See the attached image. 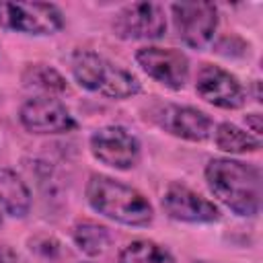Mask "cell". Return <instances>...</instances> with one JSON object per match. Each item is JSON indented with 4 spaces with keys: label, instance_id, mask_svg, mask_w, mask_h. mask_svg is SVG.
Masks as SVG:
<instances>
[{
    "label": "cell",
    "instance_id": "9a60e30c",
    "mask_svg": "<svg viewBox=\"0 0 263 263\" xmlns=\"http://www.w3.org/2000/svg\"><path fill=\"white\" fill-rule=\"evenodd\" d=\"M72 240L78 247V251H82L88 257H97L107 251L111 242V234H109V228L99 222L80 220L72 226Z\"/></svg>",
    "mask_w": 263,
    "mask_h": 263
},
{
    "label": "cell",
    "instance_id": "5b68a950",
    "mask_svg": "<svg viewBox=\"0 0 263 263\" xmlns=\"http://www.w3.org/2000/svg\"><path fill=\"white\" fill-rule=\"evenodd\" d=\"M173 23L181 41L193 49H203L216 33L218 8L212 2H175L171 4Z\"/></svg>",
    "mask_w": 263,
    "mask_h": 263
},
{
    "label": "cell",
    "instance_id": "e0dca14e",
    "mask_svg": "<svg viewBox=\"0 0 263 263\" xmlns=\"http://www.w3.org/2000/svg\"><path fill=\"white\" fill-rule=\"evenodd\" d=\"M117 263H175V257L162 245L146 238L127 242L117 257Z\"/></svg>",
    "mask_w": 263,
    "mask_h": 263
},
{
    "label": "cell",
    "instance_id": "d6986e66",
    "mask_svg": "<svg viewBox=\"0 0 263 263\" xmlns=\"http://www.w3.org/2000/svg\"><path fill=\"white\" fill-rule=\"evenodd\" d=\"M245 123H247V127L255 134V138L261 134V129H263V123H261V115L259 113H247L245 115Z\"/></svg>",
    "mask_w": 263,
    "mask_h": 263
},
{
    "label": "cell",
    "instance_id": "3957f363",
    "mask_svg": "<svg viewBox=\"0 0 263 263\" xmlns=\"http://www.w3.org/2000/svg\"><path fill=\"white\" fill-rule=\"evenodd\" d=\"M70 66L76 82L82 88L90 92H99L107 99L121 101L142 90L140 80L132 72L123 70L121 66L113 64L111 60L103 58L97 51L76 49L70 58Z\"/></svg>",
    "mask_w": 263,
    "mask_h": 263
},
{
    "label": "cell",
    "instance_id": "ffe728a7",
    "mask_svg": "<svg viewBox=\"0 0 263 263\" xmlns=\"http://www.w3.org/2000/svg\"><path fill=\"white\" fill-rule=\"evenodd\" d=\"M0 263H18V255L8 247L0 242Z\"/></svg>",
    "mask_w": 263,
    "mask_h": 263
},
{
    "label": "cell",
    "instance_id": "44dd1931",
    "mask_svg": "<svg viewBox=\"0 0 263 263\" xmlns=\"http://www.w3.org/2000/svg\"><path fill=\"white\" fill-rule=\"evenodd\" d=\"M82 263H92V261H82Z\"/></svg>",
    "mask_w": 263,
    "mask_h": 263
},
{
    "label": "cell",
    "instance_id": "ba28073f",
    "mask_svg": "<svg viewBox=\"0 0 263 263\" xmlns=\"http://www.w3.org/2000/svg\"><path fill=\"white\" fill-rule=\"evenodd\" d=\"M18 119L27 132L39 136L68 134L78 125L62 101H58L55 97H41V95L31 97L23 103L18 111Z\"/></svg>",
    "mask_w": 263,
    "mask_h": 263
},
{
    "label": "cell",
    "instance_id": "6da1fadb",
    "mask_svg": "<svg viewBox=\"0 0 263 263\" xmlns=\"http://www.w3.org/2000/svg\"><path fill=\"white\" fill-rule=\"evenodd\" d=\"M212 195L238 216H255L261 208V171L234 158H212L205 164Z\"/></svg>",
    "mask_w": 263,
    "mask_h": 263
},
{
    "label": "cell",
    "instance_id": "277c9868",
    "mask_svg": "<svg viewBox=\"0 0 263 263\" xmlns=\"http://www.w3.org/2000/svg\"><path fill=\"white\" fill-rule=\"evenodd\" d=\"M0 27L25 35H53L64 27V14L49 2H0Z\"/></svg>",
    "mask_w": 263,
    "mask_h": 263
},
{
    "label": "cell",
    "instance_id": "5bb4252c",
    "mask_svg": "<svg viewBox=\"0 0 263 263\" xmlns=\"http://www.w3.org/2000/svg\"><path fill=\"white\" fill-rule=\"evenodd\" d=\"M23 84L31 90H37L41 97H53L68 90L66 78L47 64H29L23 70Z\"/></svg>",
    "mask_w": 263,
    "mask_h": 263
},
{
    "label": "cell",
    "instance_id": "30bf717a",
    "mask_svg": "<svg viewBox=\"0 0 263 263\" xmlns=\"http://www.w3.org/2000/svg\"><path fill=\"white\" fill-rule=\"evenodd\" d=\"M195 90L197 95L220 109H238L245 105V88L234 74L216 66V64H201L195 76Z\"/></svg>",
    "mask_w": 263,
    "mask_h": 263
},
{
    "label": "cell",
    "instance_id": "ac0fdd59",
    "mask_svg": "<svg viewBox=\"0 0 263 263\" xmlns=\"http://www.w3.org/2000/svg\"><path fill=\"white\" fill-rule=\"evenodd\" d=\"M31 251L45 259H55L62 253V245L53 236H35L31 238Z\"/></svg>",
    "mask_w": 263,
    "mask_h": 263
},
{
    "label": "cell",
    "instance_id": "8fae6325",
    "mask_svg": "<svg viewBox=\"0 0 263 263\" xmlns=\"http://www.w3.org/2000/svg\"><path fill=\"white\" fill-rule=\"evenodd\" d=\"M162 208L173 220L179 222L208 224L220 220V210L210 199L181 183H171L166 187L162 195Z\"/></svg>",
    "mask_w": 263,
    "mask_h": 263
},
{
    "label": "cell",
    "instance_id": "9c48e42d",
    "mask_svg": "<svg viewBox=\"0 0 263 263\" xmlns=\"http://www.w3.org/2000/svg\"><path fill=\"white\" fill-rule=\"evenodd\" d=\"M136 62L150 78L171 90H179L187 82L189 60L181 49L146 45L136 51Z\"/></svg>",
    "mask_w": 263,
    "mask_h": 263
},
{
    "label": "cell",
    "instance_id": "7c38bea8",
    "mask_svg": "<svg viewBox=\"0 0 263 263\" xmlns=\"http://www.w3.org/2000/svg\"><path fill=\"white\" fill-rule=\"evenodd\" d=\"M158 125L175 138L203 142L214 132V121L208 113L189 105H166L158 113Z\"/></svg>",
    "mask_w": 263,
    "mask_h": 263
},
{
    "label": "cell",
    "instance_id": "8992f818",
    "mask_svg": "<svg viewBox=\"0 0 263 263\" xmlns=\"http://www.w3.org/2000/svg\"><path fill=\"white\" fill-rule=\"evenodd\" d=\"M113 31L121 39L150 41L160 39L166 31L164 8L156 2H132L117 10L113 18Z\"/></svg>",
    "mask_w": 263,
    "mask_h": 263
},
{
    "label": "cell",
    "instance_id": "7a4b0ae2",
    "mask_svg": "<svg viewBox=\"0 0 263 263\" xmlns=\"http://www.w3.org/2000/svg\"><path fill=\"white\" fill-rule=\"evenodd\" d=\"M86 199L95 212L125 226H148L154 220V210L148 197L136 187L109 175H90L86 183Z\"/></svg>",
    "mask_w": 263,
    "mask_h": 263
},
{
    "label": "cell",
    "instance_id": "7402d4cb",
    "mask_svg": "<svg viewBox=\"0 0 263 263\" xmlns=\"http://www.w3.org/2000/svg\"><path fill=\"white\" fill-rule=\"evenodd\" d=\"M0 224H2V216H0Z\"/></svg>",
    "mask_w": 263,
    "mask_h": 263
},
{
    "label": "cell",
    "instance_id": "52a82bcc",
    "mask_svg": "<svg viewBox=\"0 0 263 263\" xmlns=\"http://www.w3.org/2000/svg\"><path fill=\"white\" fill-rule=\"evenodd\" d=\"M92 156L117 171H127L140 160V142L138 138L121 125H105L90 136Z\"/></svg>",
    "mask_w": 263,
    "mask_h": 263
},
{
    "label": "cell",
    "instance_id": "2e32d148",
    "mask_svg": "<svg viewBox=\"0 0 263 263\" xmlns=\"http://www.w3.org/2000/svg\"><path fill=\"white\" fill-rule=\"evenodd\" d=\"M214 142L220 150L230 152V154H247V152H257L261 148L259 138H255L253 134L228 121L220 123L214 129Z\"/></svg>",
    "mask_w": 263,
    "mask_h": 263
},
{
    "label": "cell",
    "instance_id": "4fadbf2b",
    "mask_svg": "<svg viewBox=\"0 0 263 263\" xmlns=\"http://www.w3.org/2000/svg\"><path fill=\"white\" fill-rule=\"evenodd\" d=\"M31 208V191L12 168L0 166V212L10 218H25Z\"/></svg>",
    "mask_w": 263,
    "mask_h": 263
}]
</instances>
